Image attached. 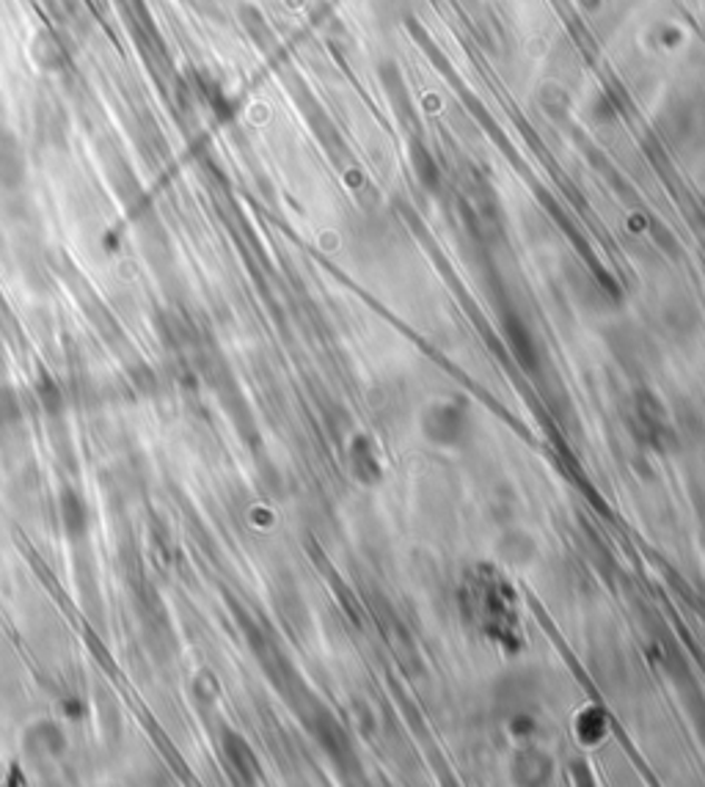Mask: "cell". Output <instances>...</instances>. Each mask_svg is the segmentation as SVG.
Wrapping results in <instances>:
<instances>
[{
    "label": "cell",
    "mask_w": 705,
    "mask_h": 787,
    "mask_svg": "<svg viewBox=\"0 0 705 787\" xmlns=\"http://www.w3.org/2000/svg\"><path fill=\"white\" fill-rule=\"evenodd\" d=\"M58 518H61V527L67 540L72 542H84L89 538L91 529V512L86 499L72 488H63L61 495H58Z\"/></svg>",
    "instance_id": "cell-1"
},
{
    "label": "cell",
    "mask_w": 705,
    "mask_h": 787,
    "mask_svg": "<svg viewBox=\"0 0 705 787\" xmlns=\"http://www.w3.org/2000/svg\"><path fill=\"white\" fill-rule=\"evenodd\" d=\"M26 419V411H22L20 394L11 386L0 383V430H11Z\"/></svg>",
    "instance_id": "cell-4"
},
{
    "label": "cell",
    "mask_w": 705,
    "mask_h": 787,
    "mask_svg": "<svg viewBox=\"0 0 705 787\" xmlns=\"http://www.w3.org/2000/svg\"><path fill=\"white\" fill-rule=\"evenodd\" d=\"M37 396L39 405H42V411L48 413V416H61V413L67 411V394H63L61 383L52 381L50 375H42L37 381Z\"/></svg>",
    "instance_id": "cell-3"
},
{
    "label": "cell",
    "mask_w": 705,
    "mask_h": 787,
    "mask_svg": "<svg viewBox=\"0 0 705 787\" xmlns=\"http://www.w3.org/2000/svg\"><path fill=\"white\" fill-rule=\"evenodd\" d=\"M67 732L56 721H39V725H33L26 732V751L31 757H52V760H58V757L67 755Z\"/></svg>",
    "instance_id": "cell-2"
}]
</instances>
